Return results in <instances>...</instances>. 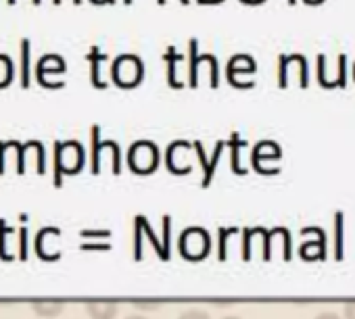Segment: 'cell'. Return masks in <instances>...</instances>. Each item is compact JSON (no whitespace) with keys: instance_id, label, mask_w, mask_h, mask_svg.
<instances>
[{"instance_id":"1","label":"cell","mask_w":355,"mask_h":319,"mask_svg":"<svg viewBox=\"0 0 355 319\" xmlns=\"http://www.w3.org/2000/svg\"><path fill=\"white\" fill-rule=\"evenodd\" d=\"M86 152L82 142L67 140V142H55V186H63V176H76L84 170Z\"/></svg>"},{"instance_id":"2","label":"cell","mask_w":355,"mask_h":319,"mask_svg":"<svg viewBox=\"0 0 355 319\" xmlns=\"http://www.w3.org/2000/svg\"><path fill=\"white\" fill-rule=\"evenodd\" d=\"M111 80L119 88H136L144 80V61L134 53H121L111 63Z\"/></svg>"},{"instance_id":"3","label":"cell","mask_w":355,"mask_h":319,"mask_svg":"<svg viewBox=\"0 0 355 319\" xmlns=\"http://www.w3.org/2000/svg\"><path fill=\"white\" fill-rule=\"evenodd\" d=\"M161 163L159 146L153 140H136L128 150V167L138 176H150Z\"/></svg>"},{"instance_id":"4","label":"cell","mask_w":355,"mask_h":319,"mask_svg":"<svg viewBox=\"0 0 355 319\" xmlns=\"http://www.w3.org/2000/svg\"><path fill=\"white\" fill-rule=\"evenodd\" d=\"M203 65H209V71H211L209 84H211V88H218L220 86V61H218V57L214 53L201 55L199 53V38H191L189 40V67H187L191 88L199 86V69Z\"/></svg>"},{"instance_id":"5","label":"cell","mask_w":355,"mask_h":319,"mask_svg":"<svg viewBox=\"0 0 355 319\" xmlns=\"http://www.w3.org/2000/svg\"><path fill=\"white\" fill-rule=\"evenodd\" d=\"M178 248L187 261H203L211 253V236L203 228H187L178 240Z\"/></svg>"},{"instance_id":"6","label":"cell","mask_w":355,"mask_h":319,"mask_svg":"<svg viewBox=\"0 0 355 319\" xmlns=\"http://www.w3.org/2000/svg\"><path fill=\"white\" fill-rule=\"evenodd\" d=\"M90 142H92V152H90V170L94 176L101 174V163H103V152H111V172L115 176L121 174V150L115 140H101V127L92 125L90 129Z\"/></svg>"},{"instance_id":"7","label":"cell","mask_w":355,"mask_h":319,"mask_svg":"<svg viewBox=\"0 0 355 319\" xmlns=\"http://www.w3.org/2000/svg\"><path fill=\"white\" fill-rule=\"evenodd\" d=\"M193 152L195 146L187 140H173L165 152V167L173 176H189L193 172Z\"/></svg>"},{"instance_id":"8","label":"cell","mask_w":355,"mask_h":319,"mask_svg":"<svg viewBox=\"0 0 355 319\" xmlns=\"http://www.w3.org/2000/svg\"><path fill=\"white\" fill-rule=\"evenodd\" d=\"M257 71V61L255 57L247 55V53H239L232 55L228 65H226V80L230 82V86L234 88H247L241 80V75H251Z\"/></svg>"},{"instance_id":"9","label":"cell","mask_w":355,"mask_h":319,"mask_svg":"<svg viewBox=\"0 0 355 319\" xmlns=\"http://www.w3.org/2000/svg\"><path fill=\"white\" fill-rule=\"evenodd\" d=\"M280 156H282V148H280L278 142H274V140H259L253 146V152H251V165H253L255 172L266 176L263 163L266 161H280Z\"/></svg>"},{"instance_id":"10","label":"cell","mask_w":355,"mask_h":319,"mask_svg":"<svg viewBox=\"0 0 355 319\" xmlns=\"http://www.w3.org/2000/svg\"><path fill=\"white\" fill-rule=\"evenodd\" d=\"M193 146H195V154H197V158L201 161V167H203V186H209L211 180H214V176H216V170H218V163H220V156H222V152H224V148H226V142H224V140L216 142L214 154H211L209 158H207V154H205V150H203V144H201L199 140H195Z\"/></svg>"},{"instance_id":"11","label":"cell","mask_w":355,"mask_h":319,"mask_svg":"<svg viewBox=\"0 0 355 319\" xmlns=\"http://www.w3.org/2000/svg\"><path fill=\"white\" fill-rule=\"evenodd\" d=\"M318 84L322 88H345L347 86V55L340 53L338 55V71L334 78H330L326 73V55L320 53L318 55Z\"/></svg>"},{"instance_id":"12","label":"cell","mask_w":355,"mask_h":319,"mask_svg":"<svg viewBox=\"0 0 355 319\" xmlns=\"http://www.w3.org/2000/svg\"><path fill=\"white\" fill-rule=\"evenodd\" d=\"M163 61L167 63V84L171 88H182V86H187V82H182L180 75H178V65H180V63H189V57L182 55L173 44H169L167 51H165V55H163Z\"/></svg>"},{"instance_id":"13","label":"cell","mask_w":355,"mask_h":319,"mask_svg":"<svg viewBox=\"0 0 355 319\" xmlns=\"http://www.w3.org/2000/svg\"><path fill=\"white\" fill-rule=\"evenodd\" d=\"M315 232V240L303 242L299 246V255L305 261H324L326 259V234L322 232V228H313Z\"/></svg>"},{"instance_id":"14","label":"cell","mask_w":355,"mask_h":319,"mask_svg":"<svg viewBox=\"0 0 355 319\" xmlns=\"http://www.w3.org/2000/svg\"><path fill=\"white\" fill-rule=\"evenodd\" d=\"M86 311L92 319H115L119 313V304L115 300H88Z\"/></svg>"},{"instance_id":"15","label":"cell","mask_w":355,"mask_h":319,"mask_svg":"<svg viewBox=\"0 0 355 319\" xmlns=\"http://www.w3.org/2000/svg\"><path fill=\"white\" fill-rule=\"evenodd\" d=\"M109 57L98 48V46H92L90 53L86 55V61H90V82L94 88H107V82L103 80L101 75V65L107 61Z\"/></svg>"},{"instance_id":"16","label":"cell","mask_w":355,"mask_h":319,"mask_svg":"<svg viewBox=\"0 0 355 319\" xmlns=\"http://www.w3.org/2000/svg\"><path fill=\"white\" fill-rule=\"evenodd\" d=\"M226 146L230 148V167H232V172L239 174V176H245V174H247V167L241 165V148L245 146V140L241 138V134L234 131V134L228 138Z\"/></svg>"},{"instance_id":"17","label":"cell","mask_w":355,"mask_h":319,"mask_svg":"<svg viewBox=\"0 0 355 319\" xmlns=\"http://www.w3.org/2000/svg\"><path fill=\"white\" fill-rule=\"evenodd\" d=\"M49 63H51V57H49V55H44V57H40V61H38V69H36V80H38V84H40V86H44V88H49L46 73H63V71L67 69V65H65V59H63V57H61L53 67H51Z\"/></svg>"},{"instance_id":"18","label":"cell","mask_w":355,"mask_h":319,"mask_svg":"<svg viewBox=\"0 0 355 319\" xmlns=\"http://www.w3.org/2000/svg\"><path fill=\"white\" fill-rule=\"evenodd\" d=\"M345 257V215L343 211L334 213V259L340 261Z\"/></svg>"},{"instance_id":"19","label":"cell","mask_w":355,"mask_h":319,"mask_svg":"<svg viewBox=\"0 0 355 319\" xmlns=\"http://www.w3.org/2000/svg\"><path fill=\"white\" fill-rule=\"evenodd\" d=\"M32 309L40 317H57L65 309V300H32Z\"/></svg>"},{"instance_id":"20","label":"cell","mask_w":355,"mask_h":319,"mask_svg":"<svg viewBox=\"0 0 355 319\" xmlns=\"http://www.w3.org/2000/svg\"><path fill=\"white\" fill-rule=\"evenodd\" d=\"M136 219H138V224L142 226L144 236H146V238H148V242L153 244V250L159 255V259H163V261H165V259H167V255H165V250H163V244H161V242H159V238L155 236V232H153L150 224L146 221V217H142V215H140V217H136Z\"/></svg>"},{"instance_id":"21","label":"cell","mask_w":355,"mask_h":319,"mask_svg":"<svg viewBox=\"0 0 355 319\" xmlns=\"http://www.w3.org/2000/svg\"><path fill=\"white\" fill-rule=\"evenodd\" d=\"M21 86H30V40H21Z\"/></svg>"},{"instance_id":"22","label":"cell","mask_w":355,"mask_h":319,"mask_svg":"<svg viewBox=\"0 0 355 319\" xmlns=\"http://www.w3.org/2000/svg\"><path fill=\"white\" fill-rule=\"evenodd\" d=\"M288 67H291V55L280 53L278 55V86L280 88L288 86Z\"/></svg>"},{"instance_id":"23","label":"cell","mask_w":355,"mask_h":319,"mask_svg":"<svg viewBox=\"0 0 355 319\" xmlns=\"http://www.w3.org/2000/svg\"><path fill=\"white\" fill-rule=\"evenodd\" d=\"M9 234H13V230L7 228L5 221H0V259H3V261H13L15 259L13 253L7 250V236Z\"/></svg>"},{"instance_id":"24","label":"cell","mask_w":355,"mask_h":319,"mask_svg":"<svg viewBox=\"0 0 355 319\" xmlns=\"http://www.w3.org/2000/svg\"><path fill=\"white\" fill-rule=\"evenodd\" d=\"M218 236H220V246H218L220 250H218V255H220L222 261H226L228 259V238L236 236V228H222Z\"/></svg>"},{"instance_id":"25","label":"cell","mask_w":355,"mask_h":319,"mask_svg":"<svg viewBox=\"0 0 355 319\" xmlns=\"http://www.w3.org/2000/svg\"><path fill=\"white\" fill-rule=\"evenodd\" d=\"M257 236V228H247L243 232V259L249 261L251 259V246H253V240Z\"/></svg>"},{"instance_id":"26","label":"cell","mask_w":355,"mask_h":319,"mask_svg":"<svg viewBox=\"0 0 355 319\" xmlns=\"http://www.w3.org/2000/svg\"><path fill=\"white\" fill-rule=\"evenodd\" d=\"M169 236H171V219L165 215L163 217V240H161V244H163V250H165L167 259H169Z\"/></svg>"},{"instance_id":"27","label":"cell","mask_w":355,"mask_h":319,"mask_svg":"<svg viewBox=\"0 0 355 319\" xmlns=\"http://www.w3.org/2000/svg\"><path fill=\"white\" fill-rule=\"evenodd\" d=\"M19 259L28 261V228L19 230Z\"/></svg>"},{"instance_id":"28","label":"cell","mask_w":355,"mask_h":319,"mask_svg":"<svg viewBox=\"0 0 355 319\" xmlns=\"http://www.w3.org/2000/svg\"><path fill=\"white\" fill-rule=\"evenodd\" d=\"M178 319H211V317H209V313H205L201 309H191V311L182 313Z\"/></svg>"},{"instance_id":"29","label":"cell","mask_w":355,"mask_h":319,"mask_svg":"<svg viewBox=\"0 0 355 319\" xmlns=\"http://www.w3.org/2000/svg\"><path fill=\"white\" fill-rule=\"evenodd\" d=\"M111 232L109 230H98V232H92V230H84L82 232V238H109Z\"/></svg>"},{"instance_id":"30","label":"cell","mask_w":355,"mask_h":319,"mask_svg":"<svg viewBox=\"0 0 355 319\" xmlns=\"http://www.w3.org/2000/svg\"><path fill=\"white\" fill-rule=\"evenodd\" d=\"M111 244L109 242H103V244H94V242H84L82 244V250H109Z\"/></svg>"},{"instance_id":"31","label":"cell","mask_w":355,"mask_h":319,"mask_svg":"<svg viewBox=\"0 0 355 319\" xmlns=\"http://www.w3.org/2000/svg\"><path fill=\"white\" fill-rule=\"evenodd\" d=\"M9 150V144L7 142H0V176L5 174V152Z\"/></svg>"},{"instance_id":"32","label":"cell","mask_w":355,"mask_h":319,"mask_svg":"<svg viewBox=\"0 0 355 319\" xmlns=\"http://www.w3.org/2000/svg\"><path fill=\"white\" fill-rule=\"evenodd\" d=\"M343 313H345V319H355V302H347Z\"/></svg>"},{"instance_id":"33","label":"cell","mask_w":355,"mask_h":319,"mask_svg":"<svg viewBox=\"0 0 355 319\" xmlns=\"http://www.w3.org/2000/svg\"><path fill=\"white\" fill-rule=\"evenodd\" d=\"M134 304H136V307H146V309H155V307H159V304H161V300H153V302H142V300H134Z\"/></svg>"},{"instance_id":"34","label":"cell","mask_w":355,"mask_h":319,"mask_svg":"<svg viewBox=\"0 0 355 319\" xmlns=\"http://www.w3.org/2000/svg\"><path fill=\"white\" fill-rule=\"evenodd\" d=\"M313 319H340L336 313H332V311H324V313H320L318 317H313Z\"/></svg>"},{"instance_id":"35","label":"cell","mask_w":355,"mask_h":319,"mask_svg":"<svg viewBox=\"0 0 355 319\" xmlns=\"http://www.w3.org/2000/svg\"><path fill=\"white\" fill-rule=\"evenodd\" d=\"M201 5H216V3H224V0H197Z\"/></svg>"},{"instance_id":"36","label":"cell","mask_w":355,"mask_h":319,"mask_svg":"<svg viewBox=\"0 0 355 319\" xmlns=\"http://www.w3.org/2000/svg\"><path fill=\"white\" fill-rule=\"evenodd\" d=\"M157 3H159V5H165V3H167V0H157ZM180 3H182V5H189V3H191V0H180Z\"/></svg>"},{"instance_id":"37","label":"cell","mask_w":355,"mask_h":319,"mask_svg":"<svg viewBox=\"0 0 355 319\" xmlns=\"http://www.w3.org/2000/svg\"><path fill=\"white\" fill-rule=\"evenodd\" d=\"M125 319H148V317H144V315H130V317H125Z\"/></svg>"},{"instance_id":"38","label":"cell","mask_w":355,"mask_h":319,"mask_svg":"<svg viewBox=\"0 0 355 319\" xmlns=\"http://www.w3.org/2000/svg\"><path fill=\"white\" fill-rule=\"evenodd\" d=\"M90 3H96V0H90ZM109 3L113 5V3H115V0H105V5H109Z\"/></svg>"},{"instance_id":"39","label":"cell","mask_w":355,"mask_h":319,"mask_svg":"<svg viewBox=\"0 0 355 319\" xmlns=\"http://www.w3.org/2000/svg\"><path fill=\"white\" fill-rule=\"evenodd\" d=\"M224 319H241V317H236V315H226Z\"/></svg>"},{"instance_id":"40","label":"cell","mask_w":355,"mask_h":319,"mask_svg":"<svg viewBox=\"0 0 355 319\" xmlns=\"http://www.w3.org/2000/svg\"><path fill=\"white\" fill-rule=\"evenodd\" d=\"M324 3V0H313V5H322Z\"/></svg>"},{"instance_id":"41","label":"cell","mask_w":355,"mask_h":319,"mask_svg":"<svg viewBox=\"0 0 355 319\" xmlns=\"http://www.w3.org/2000/svg\"><path fill=\"white\" fill-rule=\"evenodd\" d=\"M32 3H34V5H40V3H42V0H32Z\"/></svg>"},{"instance_id":"42","label":"cell","mask_w":355,"mask_h":319,"mask_svg":"<svg viewBox=\"0 0 355 319\" xmlns=\"http://www.w3.org/2000/svg\"><path fill=\"white\" fill-rule=\"evenodd\" d=\"M7 3H9V5H15V3H17V0H7Z\"/></svg>"},{"instance_id":"43","label":"cell","mask_w":355,"mask_h":319,"mask_svg":"<svg viewBox=\"0 0 355 319\" xmlns=\"http://www.w3.org/2000/svg\"><path fill=\"white\" fill-rule=\"evenodd\" d=\"M123 3H125V5H132V3H134V0H123Z\"/></svg>"},{"instance_id":"44","label":"cell","mask_w":355,"mask_h":319,"mask_svg":"<svg viewBox=\"0 0 355 319\" xmlns=\"http://www.w3.org/2000/svg\"><path fill=\"white\" fill-rule=\"evenodd\" d=\"M297 3V0H288V5H295Z\"/></svg>"},{"instance_id":"45","label":"cell","mask_w":355,"mask_h":319,"mask_svg":"<svg viewBox=\"0 0 355 319\" xmlns=\"http://www.w3.org/2000/svg\"><path fill=\"white\" fill-rule=\"evenodd\" d=\"M73 3H76V5H80V3H82V0H73Z\"/></svg>"}]
</instances>
